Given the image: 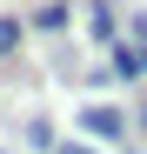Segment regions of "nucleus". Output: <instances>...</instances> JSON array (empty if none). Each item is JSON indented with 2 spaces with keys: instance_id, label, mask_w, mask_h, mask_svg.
<instances>
[{
  "instance_id": "obj_1",
  "label": "nucleus",
  "mask_w": 147,
  "mask_h": 154,
  "mask_svg": "<svg viewBox=\"0 0 147 154\" xmlns=\"http://www.w3.org/2000/svg\"><path fill=\"white\" fill-rule=\"evenodd\" d=\"M74 121H80V141H107V147H114L120 134H127V114H120L114 100H87Z\"/></svg>"
},
{
  "instance_id": "obj_2",
  "label": "nucleus",
  "mask_w": 147,
  "mask_h": 154,
  "mask_svg": "<svg viewBox=\"0 0 147 154\" xmlns=\"http://www.w3.org/2000/svg\"><path fill=\"white\" fill-rule=\"evenodd\" d=\"M67 20H74L67 0H40V7L27 14V27H34V34H67Z\"/></svg>"
},
{
  "instance_id": "obj_3",
  "label": "nucleus",
  "mask_w": 147,
  "mask_h": 154,
  "mask_svg": "<svg viewBox=\"0 0 147 154\" xmlns=\"http://www.w3.org/2000/svg\"><path fill=\"white\" fill-rule=\"evenodd\" d=\"M20 40H27V20H14V14H0V54H14Z\"/></svg>"
},
{
  "instance_id": "obj_4",
  "label": "nucleus",
  "mask_w": 147,
  "mask_h": 154,
  "mask_svg": "<svg viewBox=\"0 0 147 154\" xmlns=\"http://www.w3.org/2000/svg\"><path fill=\"white\" fill-rule=\"evenodd\" d=\"M94 20H87V27H94V40H114V7H107V0H100V7H87Z\"/></svg>"
},
{
  "instance_id": "obj_5",
  "label": "nucleus",
  "mask_w": 147,
  "mask_h": 154,
  "mask_svg": "<svg viewBox=\"0 0 147 154\" xmlns=\"http://www.w3.org/2000/svg\"><path fill=\"white\" fill-rule=\"evenodd\" d=\"M27 141H34L40 154H54V127H47V121H27Z\"/></svg>"
},
{
  "instance_id": "obj_6",
  "label": "nucleus",
  "mask_w": 147,
  "mask_h": 154,
  "mask_svg": "<svg viewBox=\"0 0 147 154\" xmlns=\"http://www.w3.org/2000/svg\"><path fill=\"white\" fill-rule=\"evenodd\" d=\"M54 154H94V141H54Z\"/></svg>"
},
{
  "instance_id": "obj_7",
  "label": "nucleus",
  "mask_w": 147,
  "mask_h": 154,
  "mask_svg": "<svg viewBox=\"0 0 147 154\" xmlns=\"http://www.w3.org/2000/svg\"><path fill=\"white\" fill-rule=\"evenodd\" d=\"M134 121H140V127H147V100H140V114H134Z\"/></svg>"
},
{
  "instance_id": "obj_8",
  "label": "nucleus",
  "mask_w": 147,
  "mask_h": 154,
  "mask_svg": "<svg viewBox=\"0 0 147 154\" xmlns=\"http://www.w3.org/2000/svg\"><path fill=\"white\" fill-rule=\"evenodd\" d=\"M0 154H7V147H0Z\"/></svg>"
}]
</instances>
